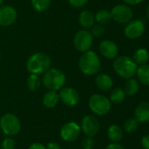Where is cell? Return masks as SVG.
<instances>
[{"instance_id":"obj_15","label":"cell","mask_w":149,"mask_h":149,"mask_svg":"<svg viewBox=\"0 0 149 149\" xmlns=\"http://www.w3.org/2000/svg\"><path fill=\"white\" fill-rule=\"evenodd\" d=\"M134 118L139 123L149 122V102H141L135 107Z\"/></svg>"},{"instance_id":"obj_33","label":"cell","mask_w":149,"mask_h":149,"mask_svg":"<svg viewBox=\"0 0 149 149\" xmlns=\"http://www.w3.org/2000/svg\"><path fill=\"white\" fill-rule=\"evenodd\" d=\"M105 149H125V148L118 142H112L109 144Z\"/></svg>"},{"instance_id":"obj_3","label":"cell","mask_w":149,"mask_h":149,"mask_svg":"<svg viewBox=\"0 0 149 149\" xmlns=\"http://www.w3.org/2000/svg\"><path fill=\"white\" fill-rule=\"evenodd\" d=\"M43 74L42 83L47 89L57 92L64 87L66 84V75L60 69L49 68Z\"/></svg>"},{"instance_id":"obj_8","label":"cell","mask_w":149,"mask_h":149,"mask_svg":"<svg viewBox=\"0 0 149 149\" xmlns=\"http://www.w3.org/2000/svg\"><path fill=\"white\" fill-rule=\"evenodd\" d=\"M112 19L119 24H127L133 19V11L127 4H117L111 10Z\"/></svg>"},{"instance_id":"obj_2","label":"cell","mask_w":149,"mask_h":149,"mask_svg":"<svg viewBox=\"0 0 149 149\" xmlns=\"http://www.w3.org/2000/svg\"><path fill=\"white\" fill-rule=\"evenodd\" d=\"M51 66L50 57L44 52H35L32 54L25 64L26 70L31 74H43Z\"/></svg>"},{"instance_id":"obj_22","label":"cell","mask_w":149,"mask_h":149,"mask_svg":"<svg viewBox=\"0 0 149 149\" xmlns=\"http://www.w3.org/2000/svg\"><path fill=\"white\" fill-rule=\"evenodd\" d=\"M136 75L138 77V80L141 84L149 86V65L145 64V65H140L137 68Z\"/></svg>"},{"instance_id":"obj_26","label":"cell","mask_w":149,"mask_h":149,"mask_svg":"<svg viewBox=\"0 0 149 149\" xmlns=\"http://www.w3.org/2000/svg\"><path fill=\"white\" fill-rule=\"evenodd\" d=\"M33 9L39 12L47 10L51 4V0H31Z\"/></svg>"},{"instance_id":"obj_7","label":"cell","mask_w":149,"mask_h":149,"mask_svg":"<svg viewBox=\"0 0 149 149\" xmlns=\"http://www.w3.org/2000/svg\"><path fill=\"white\" fill-rule=\"evenodd\" d=\"M73 44L76 50L78 52H85L90 50L93 44V37L90 31L86 29L78 31L74 36Z\"/></svg>"},{"instance_id":"obj_31","label":"cell","mask_w":149,"mask_h":149,"mask_svg":"<svg viewBox=\"0 0 149 149\" xmlns=\"http://www.w3.org/2000/svg\"><path fill=\"white\" fill-rule=\"evenodd\" d=\"M89 2V0H68V3L71 4V6L75 7V8H80L84 6L87 3Z\"/></svg>"},{"instance_id":"obj_17","label":"cell","mask_w":149,"mask_h":149,"mask_svg":"<svg viewBox=\"0 0 149 149\" xmlns=\"http://www.w3.org/2000/svg\"><path fill=\"white\" fill-rule=\"evenodd\" d=\"M78 21H79V24L80 25L84 28V29H90L91 28L96 20H95V15L93 12H91L90 10H83L80 14H79V17H78Z\"/></svg>"},{"instance_id":"obj_35","label":"cell","mask_w":149,"mask_h":149,"mask_svg":"<svg viewBox=\"0 0 149 149\" xmlns=\"http://www.w3.org/2000/svg\"><path fill=\"white\" fill-rule=\"evenodd\" d=\"M46 149H61V148L58 143L52 141L47 143V145L46 146Z\"/></svg>"},{"instance_id":"obj_24","label":"cell","mask_w":149,"mask_h":149,"mask_svg":"<svg viewBox=\"0 0 149 149\" xmlns=\"http://www.w3.org/2000/svg\"><path fill=\"white\" fill-rule=\"evenodd\" d=\"M41 83L42 81L37 74H30L26 79V86L32 92L37 91L40 87Z\"/></svg>"},{"instance_id":"obj_12","label":"cell","mask_w":149,"mask_h":149,"mask_svg":"<svg viewBox=\"0 0 149 149\" xmlns=\"http://www.w3.org/2000/svg\"><path fill=\"white\" fill-rule=\"evenodd\" d=\"M145 32V24L139 19L131 20L125 27L124 33L126 38L130 39H136L143 35Z\"/></svg>"},{"instance_id":"obj_37","label":"cell","mask_w":149,"mask_h":149,"mask_svg":"<svg viewBox=\"0 0 149 149\" xmlns=\"http://www.w3.org/2000/svg\"><path fill=\"white\" fill-rule=\"evenodd\" d=\"M147 17H148V18L149 20V4L148 6V8H147Z\"/></svg>"},{"instance_id":"obj_21","label":"cell","mask_w":149,"mask_h":149,"mask_svg":"<svg viewBox=\"0 0 149 149\" xmlns=\"http://www.w3.org/2000/svg\"><path fill=\"white\" fill-rule=\"evenodd\" d=\"M133 60L135 62V64L138 65H145L148 62L149 60V52L145 48H139L133 52Z\"/></svg>"},{"instance_id":"obj_4","label":"cell","mask_w":149,"mask_h":149,"mask_svg":"<svg viewBox=\"0 0 149 149\" xmlns=\"http://www.w3.org/2000/svg\"><path fill=\"white\" fill-rule=\"evenodd\" d=\"M138 65L128 56H119L115 58L113 62V69L115 72L123 79L133 78L137 72Z\"/></svg>"},{"instance_id":"obj_16","label":"cell","mask_w":149,"mask_h":149,"mask_svg":"<svg viewBox=\"0 0 149 149\" xmlns=\"http://www.w3.org/2000/svg\"><path fill=\"white\" fill-rule=\"evenodd\" d=\"M95 83L97 88L104 92L111 90L113 86V81L112 78L105 73H97L95 79Z\"/></svg>"},{"instance_id":"obj_36","label":"cell","mask_w":149,"mask_h":149,"mask_svg":"<svg viewBox=\"0 0 149 149\" xmlns=\"http://www.w3.org/2000/svg\"><path fill=\"white\" fill-rule=\"evenodd\" d=\"M127 5H137L143 2V0H123Z\"/></svg>"},{"instance_id":"obj_34","label":"cell","mask_w":149,"mask_h":149,"mask_svg":"<svg viewBox=\"0 0 149 149\" xmlns=\"http://www.w3.org/2000/svg\"><path fill=\"white\" fill-rule=\"evenodd\" d=\"M27 149H46V147L40 142H35L31 144Z\"/></svg>"},{"instance_id":"obj_28","label":"cell","mask_w":149,"mask_h":149,"mask_svg":"<svg viewBox=\"0 0 149 149\" xmlns=\"http://www.w3.org/2000/svg\"><path fill=\"white\" fill-rule=\"evenodd\" d=\"M91 28L92 29H91L90 33H91L92 37H95V38H100V37L104 36V34L105 32V30L104 26L102 24H97L96 25H93Z\"/></svg>"},{"instance_id":"obj_23","label":"cell","mask_w":149,"mask_h":149,"mask_svg":"<svg viewBox=\"0 0 149 149\" xmlns=\"http://www.w3.org/2000/svg\"><path fill=\"white\" fill-rule=\"evenodd\" d=\"M126 96V94L125 93L124 90L122 88L117 87V88H114L111 92L109 100L113 104H120L125 100Z\"/></svg>"},{"instance_id":"obj_19","label":"cell","mask_w":149,"mask_h":149,"mask_svg":"<svg viewBox=\"0 0 149 149\" xmlns=\"http://www.w3.org/2000/svg\"><path fill=\"white\" fill-rule=\"evenodd\" d=\"M123 128L118 125H112L107 129L108 139L112 142H119L123 139Z\"/></svg>"},{"instance_id":"obj_29","label":"cell","mask_w":149,"mask_h":149,"mask_svg":"<svg viewBox=\"0 0 149 149\" xmlns=\"http://www.w3.org/2000/svg\"><path fill=\"white\" fill-rule=\"evenodd\" d=\"M15 146H16L15 141L11 137H9V136L4 138L1 144L2 149H14Z\"/></svg>"},{"instance_id":"obj_13","label":"cell","mask_w":149,"mask_h":149,"mask_svg":"<svg viewBox=\"0 0 149 149\" xmlns=\"http://www.w3.org/2000/svg\"><path fill=\"white\" fill-rule=\"evenodd\" d=\"M18 13L11 5L0 6V26L7 27L11 25L17 20Z\"/></svg>"},{"instance_id":"obj_18","label":"cell","mask_w":149,"mask_h":149,"mask_svg":"<svg viewBox=\"0 0 149 149\" xmlns=\"http://www.w3.org/2000/svg\"><path fill=\"white\" fill-rule=\"evenodd\" d=\"M59 101H60V97H59V93H57L56 91L49 90L44 94L42 98V103L47 108L55 107L58 105Z\"/></svg>"},{"instance_id":"obj_10","label":"cell","mask_w":149,"mask_h":149,"mask_svg":"<svg viewBox=\"0 0 149 149\" xmlns=\"http://www.w3.org/2000/svg\"><path fill=\"white\" fill-rule=\"evenodd\" d=\"M80 127L86 136L93 138L100 131V123L95 116L85 115L81 120Z\"/></svg>"},{"instance_id":"obj_25","label":"cell","mask_w":149,"mask_h":149,"mask_svg":"<svg viewBox=\"0 0 149 149\" xmlns=\"http://www.w3.org/2000/svg\"><path fill=\"white\" fill-rule=\"evenodd\" d=\"M95 20L99 24H107L111 22L112 20V15L111 11L107 10H98L96 15H95Z\"/></svg>"},{"instance_id":"obj_38","label":"cell","mask_w":149,"mask_h":149,"mask_svg":"<svg viewBox=\"0 0 149 149\" xmlns=\"http://www.w3.org/2000/svg\"><path fill=\"white\" fill-rule=\"evenodd\" d=\"M2 3H3V0H0V6L2 5Z\"/></svg>"},{"instance_id":"obj_1","label":"cell","mask_w":149,"mask_h":149,"mask_svg":"<svg viewBox=\"0 0 149 149\" xmlns=\"http://www.w3.org/2000/svg\"><path fill=\"white\" fill-rule=\"evenodd\" d=\"M78 67L85 75H96L101 69L100 58L94 51L89 50L85 52H83L78 61Z\"/></svg>"},{"instance_id":"obj_9","label":"cell","mask_w":149,"mask_h":149,"mask_svg":"<svg viewBox=\"0 0 149 149\" xmlns=\"http://www.w3.org/2000/svg\"><path fill=\"white\" fill-rule=\"evenodd\" d=\"M80 125L76 121H68L63 124L60 130L61 138L67 142H72L78 139L81 134Z\"/></svg>"},{"instance_id":"obj_5","label":"cell","mask_w":149,"mask_h":149,"mask_svg":"<svg viewBox=\"0 0 149 149\" xmlns=\"http://www.w3.org/2000/svg\"><path fill=\"white\" fill-rule=\"evenodd\" d=\"M89 107L94 114L98 116H105L111 111L112 102L106 96L95 93L90 97Z\"/></svg>"},{"instance_id":"obj_6","label":"cell","mask_w":149,"mask_h":149,"mask_svg":"<svg viewBox=\"0 0 149 149\" xmlns=\"http://www.w3.org/2000/svg\"><path fill=\"white\" fill-rule=\"evenodd\" d=\"M0 128L5 135L12 137L20 132L21 123L15 114L8 113L4 114L0 119Z\"/></svg>"},{"instance_id":"obj_39","label":"cell","mask_w":149,"mask_h":149,"mask_svg":"<svg viewBox=\"0 0 149 149\" xmlns=\"http://www.w3.org/2000/svg\"><path fill=\"white\" fill-rule=\"evenodd\" d=\"M0 131H1V128H0Z\"/></svg>"},{"instance_id":"obj_30","label":"cell","mask_w":149,"mask_h":149,"mask_svg":"<svg viewBox=\"0 0 149 149\" xmlns=\"http://www.w3.org/2000/svg\"><path fill=\"white\" fill-rule=\"evenodd\" d=\"M94 140L92 137L86 136L83 138L82 141V148L83 149H92L94 148Z\"/></svg>"},{"instance_id":"obj_11","label":"cell","mask_w":149,"mask_h":149,"mask_svg":"<svg viewBox=\"0 0 149 149\" xmlns=\"http://www.w3.org/2000/svg\"><path fill=\"white\" fill-rule=\"evenodd\" d=\"M60 100L68 107H76L80 100L78 92L73 87H62L59 93Z\"/></svg>"},{"instance_id":"obj_27","label":"cell","mask_w":149,"mask_h":149,"mask_svg":"<svg viewBox=\"0 0 149 149\" xmlns=\"http://www.w3.org/2000/svg\"><path fill=\"white\" fill-rule=\"evenodd\" d=\"M139 127V122L135 118H129L127 119L123 125V129L126 133H134Z\"/></svg>"},{"instance_id":"obj_32","label":"cell","mask_w":149,"mask_h":149,"mask_svg":"<svg viewBox=\"0 0 149 149\" xmlns=\"http://www.w3.org/2000/svg\"><path fill=\"white\" fill-rule=\"evenodd\" d=\"M141 146L144 149H149V134L144 135L141 139Z\"/></svg>"},{"instance_id":"obj_20","label":"cell","mask_w":149,"mask_h":149,"mask_svg":"<svg viewBox=\"0 0 149 149\" xmlns=\"http://www.w3.org/2000/svg\"><path fill=\"white\" fill-rule=\"evenodd\" d=\"M124 92L128 96H133L135 95L139 90H140V84L139 81L134 78L127 79V80L125 83L124 86Z\"/></svg>"},{"instance_id":"obj_14","label":"cell","mask_w":149,"mask_h":149,"mask_svg":"<svg viewBox=\"0 0 149 149\" xmlns=\"http://www.w3.org/2000/svg\"><path fill=\"white\" fill-rule=\"evenodd\" d=\"M99 52L101 55L107 59H113L117 58L119 53L118 45L112 40H103L99 45Z\"/></svg>"}]
</instances>
